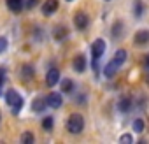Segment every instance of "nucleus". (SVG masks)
Wrapping results in <instances>:
<instances>
[{
    "label": "nucleus",
    "mask_w": 149,
    "mask_h": 144,
    "mask_svg": "<svg viewBox=\"0 0 149 144\" xmlns=\"http://www.w3.org/2000/svg\"><path fill=\"white\" fill-rule=\"evenodd\" d=\"M6 102H7V106L13 109V114H18V113L23 109V104H25L23 97H21L16 90H13V88L6 92Z\"/></svg>",
    "instance_id": "nucleus-1"
},
{
    "label": "nucleus",
    "mask_w": 149,
    "mask_h": 144,
    "mask_svg": "<svg viewBox=\"0 0 149 144\" xmlns=\"http://www.w3.org/2000/svg\"><path fill=\"white\" fill-rule=\"evenodd\" d=\"M67 130H68L70 134H74V135L81 134V132L84 130V118H83L81 114H77V113L70 114L68 120H67Z\"/></svg>",
    "instance_id": "nucleus-2"
},
{
    "label": "nucleus",
    "mask_w": 149,
    "mask_h": 144,
    "mask_svg": "<svg viewBox=\"0 0 149 144\" xmlns=\"http://www.w3.org/2000/svg\"><path fill=\"white\" fill-rule=\"evenodd\" d=\"M104 53H105V41L104 39H95L91 42V56L95 60H100Z\"/></svg>",
    "instance_id": "nucleus-3"
},
{
    "label": "nucleus",
    "mask_w": 149,
    "mask_h": 144,
    "mask_svg": "<svg viewBox=\"0 0 149 144\" xmlns=\"http://www.w3.org/2000/svg\"><path fill=\"white\" fill-rule=\"evenodd\" d=\"M90 25V18L86 13H76V16H74V27H76L77 30H86Z\"/></svg>",
    "instance_id": "nucleus-4"
},
{
    "label": "nucleus",
    "mask_w": 149,
    "mask_h": 144,
    "mask_svg": "<svg viewBox=\"0 0 149 144\" xmlns=\"http://www.w3.org/2000/svg\"><path fill=\"white\" fill-rule=\"evenodd\" d=\"M133 42H135V46H139V48L147 46V44H149V30H147V28L139 30V32L133 35Z\"/></svg>",
    "instance_id": "nucleus-5"
},
{
    "label": "nucleus",
    "mask_w": 149,
    "mask_h": 144,
    "mask_svg": "<svg viewBox=\"0 0 149 144\" xmlns=\"http://www.w3.org/2000/svg\"><path fill=\"white\" fill-rule=\"evenodd\" d=\"M33 76H35V70H33V67L30 65V63H25V65H21V69H19V78H21V81H32L33 79Z\"/></svg>",
    "instance_id": "nucleus-6"
},
{
    "label": "nucleus",
    "mask_w": 149,
    "mask_h": 144,
    "mask_svg": "<svg viewBox=\"0 0 149 144\" xmlns=\"http://www.w3.org/2000/svg\"><path fill=\"white\" fill-rule=\"evenodd\" d=\"M46 102H47V106H49V107H53V109L61 107V102H63L61 93H58V92H51V93L46 97Z\"/></svg>",
    "instance_id": "nucleus-7"
},
{
    "label": "nucleus",
    "mask_w": 149,
    "mask_h": 144,
    "mask_svg": "<svg viewBox=\"0 0 149 144\" xmlns=\"http://www.w3.org/2000/svg\"><path fill=\"white\" fill-rule=\"evenodd\" d=\"M119 67H121V65L112 58V60H111L109 63H105V67H104V76H105V78H109V79H111V78H114V76H116V72L119 70Z\"/></svg>",
    "instance_id": "nucleus-8"
},
{
    "label": "nucleus",
    "mask_w": 149,
    "mask_h": 144,
    "mask_svg": "<svg viewBox=\"0 0 149 144\" xmlns=\"http://www.w3.org/2000/svg\"><path fill=\"white\" fill-rule=\"evenodd\" d=\"M60 81V70L58 69H49L47 70V74H46V85L49 86V88H53V86H56V83Z\"/></svg>",
    "instance_id": "nucleus-9"
},
{
    "label": "nucleus",
    "mask_w": 149,
    "mask_h": 144,
    "mask_svg": "<svg viewBox=\"0 0 149 144\" xmlns=\"http://www.w3.org/2000/svg\"><path fill=\"white\" fill-rule=\"evenodd\" d=\"M58 0H46V2L42 4V14L44 16H51L58 11Z\"/></svg>",
    "instance_id": "nucleus-10"
},
{
    "label": "nucleus",
    "mask_w": 149,
    "mask_h": 144,
    "mask_svg": "<svg viewBox=\"0 0 149 144\" xmlns=\"http://www.w3.org/2000/svg\"><path fill=\"white\" fill-rule=\"evenodd\" d=\"M72 67H74V70H76L77 74H83V72L86 70V56L84 55H77L76 58H74V62H72Z\"/></svg>",
    "instance_id": "nucleus-11"
},
{
    "label": "nucleus",
    "mask_w": 149,
    "mask_h": 144,
    "mask_svg": "<svg viewBox=\"0 0 149 144\" xmlns=\"http://www.w3.org/2000/svg\"><path fill=\"white\" fill-rule=\"evenodd\" d=\"M53 37H54L58 42H61L63 39L68 37V28H67L65 25H56L54 30H53Z\"/></svg>",
    "instance_id": "nucleus-12"
},
{
    "label": "nucleus",
    "mask_w": 149,
    "mask_h": 144,
    "mask_svg": "<svg viewBox=\"0 0 149 144\" xmlns=\"http://www.w3.org/2000/svg\"><path fill=\"white\" fill-rule=\"evenodd\" d=\"M6 4L13 13H19L25 7V0H6Z\"/></svg>",
    "instance_id": "nucleus-13"
},
{
    "label": "nucleus",
    "mask_w": 149,
    "mask_h": 144,
    "mask_svg": "<svg viewBox=\"0 0 149 144\" xmlns=\"http://www.w3.org/2000/svg\"><path fill=\"white\" fill-rule=\"evenodd\" d=\"M118 106H119V111L128 113V111L132 109V99L125 95V97H121V99H119V104H118Z\"/></svg>",
    "instance_id": "nucleus-14"
},
{
    "label": "nucleus",
    "mask_w": 149,
    "mask_h": 144,
    "mask_svg": "<svg viewBox=\"0 0 149 144\" xmlns=\"http://www.w3.org/2000/svg\"><path fill=\"white\" fill-rule=\"evenodd\" d=\"M60 88H61V92H63V93H70V92L74 90V81H72V79H68V78H65V79H61V81H60Z\"/></svg>",
    "instance_id": "nucleus-15"
},
{
    "label": "nucleus",
    "mask_w": 149,
    "mask_h": 144,
    "mask_svg": "<svg viewBox=\"0 0 149 144\" xmlns=\"http://www.w3.org/2000/svg\"><path fill=\"white\" fill-rule=\"evenodd\" d=\"M46 107H47L46 99H35V100H33V104H32V109H33L35 113H42Z\"/></svg>",
    "instance_id": "nucleus-16"
},
{
    "label": "nucleus",
    "mask_w": 149,
    "mask_h": 144,
    "mask_svg": "<svg viewBox=\"0 0 149 144\" xmlns=\"http://www.w3.org/2000/svg\"><path fill=\"white\" fill-rule=\"evenodd\" d=\"M126 56H128V53H126V49H116V53H114V60L119 63V65H123L125 62H126Z\"/></svg>",
    "instance_id": "nucleus-17"
},
{
    "label": "nucleus",
    "mask_w": 149,
    "mask_h": 144,
    "mask_svg": "<svg viewBox=\"0 0 149 144\" xmlns=\"http://www.w3.org/2000/svg\"><path fill=\"white\" fill-rule=\"evenodd\" d=\"M53 127H54V120H53V116H46V118L42 120V128H44L46 132H49V130H53Z\"/></svg>",
    "instance_id": "nucleus-18"
},
{
    "label": "nucleus",
    "mask_w": 149,
    "mask_h": 144,
    "mask_svg": "<svg viewBox=\"0 0 149 144\" xmlns=\"http://www.w3.org/2000/svg\"><path fill=\"white\" fill-rule=\"evenodd\" d=\"M21 144H33L35 142V137H33V134L32 132H25V134H21Z\"/></svg>",
    "instance_id": "nucleus-19"
},
{
    "label": "nucleus",
    "mask_w": 149,
    "mask_h": 144,
    "mask_svg": "<svg viewBox=\"0 0 149 144\" xmlns=\"http://www.w3.org/2000/svg\"><path fill=\"white\" fill-rule=\"evenodd\" d=\"M132 128H133V132H137V134H142V132H144V121H142L140 118L133 120V123H132Z\"/></svg>",
    "instance_id": "nucleus-20"
},
{
    "label": "nucleus",
    "mask_w": 149,
    "mask_h": 144,
    "mask_svg": "<svg viewBox=\"0 0 149 144\" xmlns=\"http://www.w3.org/2000/svg\"><path fill=\"white\" fill-rule=\"evenodd\" d=\"M121 30H123V23L121 21H116L114 27H112V37L118 39V35H121Z\"/></svg>",
    "instance_id": "nucleus-21"
},
{
    "label": "nucleus",
    "mask_w": 149,
    "mask_h": 144,
    "mask_svg": "<svg viewBox=\"0 0 149 144\" xmlns=\"http://www.w3.org/2000/svg\"><path fill=\"white\" fill-rule=\"evenodd\" d=\"M119 142H125V144H132V142H133V137H132L130 134H125V135H121V137H119Z\"/></svg>",
    "instance_id": "nucleus-22"
},
{
    "label": "nucleus",
    "mask_w": 149,
    "mask_h": 144,
    "mask_svg": "<svg viewBox=\"0 0 149 144\" xmlns=\"http://www.w3.org/2000/svg\"><path fill=\"white\" fill-rule=\"evenodd\" d=\"M7 46H9V41L6 37H0V53H4L7 49Z\"/></svg>",
    "instance_id": "nucleus-23"
},
{
    "label": "nucleus",
    "mask_w": 149,
    "mask_h": 144,
    "mask_svg": "<svg viewBox=\"0 0 149 144\" xmlns=\"http://www.w3.org/2000/svg\"><path fill=\"white\" fill-rule=\"evenodd\" d=\"M135 16H137V18H140V16H142V4H140V2H137V4H135Z\"/></svg>",
    "instance_id": "nucleus-24"
},
{
    "label": "nucleus",
    "mask_w": 149,
    "mask_h": 144,
    "mask_svg": "<svg viewBox=\"0 0 149 144\" xmlns=\"http://www.w3.org/2000/svg\"><path fill=\"white\" fill-rule=\"evenodd\" d=\"M37 2H39V0H28V2H26V6H25V7H26V9H33V7L37 6Z\"/></svg>",
    "instance_id": "nucleus-25"
},
{
    "label": "nucleus",
    "mask_w": 149,
    "mask_h": 144,
    "mask_svg": "<svg viewBox=\"0 0 149 144\" xmlns=\"http://www.w3.org/2000/svg\"><path fill=\"white\" fill-rule=\"evenodd\" d=\"M146 63H147V69H149V56L146 58Z\"/></svg>",
    "instance_id": "nucleus-26"
},
{
    "label": "nucleus",
    "mask_w": 149,
    "mask_h": 144,
    "mask_svg": "<svg viewBox=\"0 0 149 144\" xmlns=\"http://www.w3.org/2000/svg\"><path fill=\"white\" fill-rule=\"evenodd\" d=\"M67 2H72V0H67Z\"/></svg>",
    "instance_id": "nucleus-27"
},
{
    "label": "nucleus",
    "mask_w": 149,
    "mask_h": 144,
    "mask_svg": "<svg viewBox=\"0 0 149 144\" xmlns=\"http://www.w3.org/2000/svg\"><path fill=\"white\" fill-rule=\"evenodd\" d=\"M107 2H109V0H107Z\"/></svg>",
    "instance_id": "nucleus-28"
}]
</instances>
